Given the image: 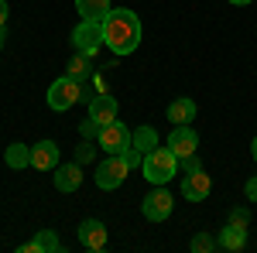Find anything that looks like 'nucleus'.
Returning <instances> with one entry per match:
<instances>
[{"label":"nucleus","instance_id":"39448f33","mask_svg":"<svg viewBox=\"0 0 257 253\" xmlns=\"http://www.w3.org/2000/svg\"><path fill=\"white\" fill-rule=\"evenodd\" d=\"M131 171V164L123 161V154H110L106 161H99L96 164V185L103 192H110V188H120V181L127 178Z\"/></svg>","mask_w":257,"mask_h":253},{"label":"nucleus","instance_id":"4468645a","mask_svg":"<svg viewBox=\"0 0 257 253\" xmlns=\"http://www.w3.org/2000/svg\"><path fill=\"white\" fill-rule=\"evenodd\" d=\"M219 246H223V250H243V246H247V226L226 222V229L219 233Z\"/></svg>","mask_w":257,"mask_h":253},{"label":"nucleus","instance_id":"423d86ee","mask_svg":"<svg viewBox=\"0 0 257 253\" xmlns=\"http://www.w3.org/2000/svg\"><path fill=\"white\" fill-rule=\"evenodd\" d=\"M72 45H76V52L93 59L99 52V45H103V24L99 21H82L79 28L72 31Z\"/></svg>","mask_w":257,"mask_h":253},{"label":"nucleus","instance_id":"6ab92c4d","mask_svg":"<svg viewBox=\"0 0 257 253\" xmlns=\"http://www.w3.org/2000/svg\"><path fill=\"white\" fill-rule=\"evenodd\" d=\"M4 161H7L11 168H28V164H31V147H24V144H11L7 154H4Z\"/></svg>","mask_w":257,"mask_h":253},{"label":"nucleus","instance_id":"dca6fc26","mask_svg":"<svg viewBox=\"0 0 257 253\" xmlns=\"http://www.w3.org/2000/svg\"><path fill=\"white\" fill-rule=\"evenodd\" d=\"M28 250H45V253H59L62 250V243H59V236L52 233V229H41L38 236H35V239H31V243H24V246H21V253H28Z\"/></svg>","mask_w":257,"mask_h":253},{"label":"nucleus","instance_id":"9b49d317","mask_svg":"<svg viewBox=\"0 0 257 253\" xmlns=\"http://www.w3.org/2000/svg\"><path fill=\"white\" fill-rule=\"evenodd\" d=\"M86 117H93L103 127V123H113L117 120V99L110 96V93H99V96L89 99V113Z\"/></svg>","mask_w":257,"mask_h":253},{"label":"nucleus","instance_id":"b1692460","mask_svg":"<svg viewBox=\"0 0 257 253\" xmlns=\"http://www.w3.org/2000/svg\"><path fill=\"white\" fill-rule=\"evenodd\" d=\"M93 151H96V147H93V144L86 140V144H82L79 151H76V161H79V164H86V161H93Z\"/></svg>","mask_w":257,"mask_h":253},{"label":"nucleus","instance_id":"1a4fd4ad","mask_svg":"<svg viewBox=\"0 0 257 253\" xmlns=\"http://www.w3.org/2000/svg\"><path fill=\"white\" fill-rule=\"evenodd\" d=\"M209 192H213V181H209V175H206L202 168L189 171V175H185V181H182V195H185L189 202H202Z\"/></svg>","mask_w":257,"mask_h":253},{"label":"nucleus","instance_id":"c85d7f7f","mask_svg":"<svg viewBox=\"0 0 257 253\" xmlns=\"http://www.w3.org/2000/svg\"><path fill=\"white\" fill-rule=\"evenodd\" d=\"M230 4H240V7H243V4H254V0H230Z\"/></svg>","mask_w":257,"mask_h":253},{"label":"nucleus","instance_id":"2eb2a0df","mask_svg":"<svg viewBox=\"0 0 257 253\" xmlns=\"http://www.w3.org/2000/svg\"><path fill=\"white\" fill-rule=\"evenodd\" d=\"M76 11L82 14V21H103L113 7L110 0H76Z\"/></svg>","mask_w":257,"mask_h":253},{"label":"nucleus","instance_id":"a878e982","mask_svg":"<svg viewBox=\"0 0 257 253\" xmlns=\"http://www.w3.org/2000/svg\"><path fill=\"white\" fill-rule=\"evenodd\" d=\"M230 222H240V226H247V209H233Z\"/></svg>","mask_w":257,"mask_h":253},{"label":"nucleus","instance_id":"f3484780","mask_svg":"<svg viewBox=\"0 0 257 253\" xmlns=\"http://www.w3.org/2000/svg\"><path fill=\"white\" fill-rule=\"evenodd\" d=\"M168 120H172V127H182V123L196 120V103L192 99H175L168 106Z\"/></svg>","mask_w":257,"mask_h":253},{"label":"nucleus","instance_id":"f257e3e1","mask_svg":"<svg viewBox=\"0 0 257 253\" xmlns=\"http://www.w3.org/2000/svg\"><path fill=\"white\" fill-rule=\"evenodd\" d=\"M99 24H103V45L113 55H131L141 45V21H138L134 11L117 7V11H110Z\"/></svg>","mask_w":257,"mask_h":253},{"label":"nucleus","instance_id":"aec40b11","mask_svg":"<svg viewBox=\"0 0 257 253\" xmlns=\"http://www.w3.org/2000/svg\"><path fill=\"white\" fill-rule=\"evenodd\" d=\"M89 62H93L89 55H82V52H76V59H72L69 65H65V76H72V79H79V82H82V79H86L89 72H93V65H89Z\"/></svg>","mask_w":257,"mask_h":253},{"label":"nucleus","instance_id":"9d476101","mask_svg":"<svg viewBox=\"0 0 257 253\" xmlns=\"http://www.w3.org/2000/svg\"><path fill=\"white\" fill-rule=\"evenodd\" d=\"M31 168H38V171L59 168V144L55 140H38L31 147Z\"/></svg>","mask_w":257,"mask_h":253},{"label":"nucleus","instance_id":"c756f323","mask_svg":"<svg viewBox=\"0 0 257 253\" xmlns=\"http://www.w3.org/2000/svg\"><path fill=\"white\" fill-rule=\"evenodd\" d=\"M0 45H4V35H0Z\"/></svg>","mask_w":257,"mask_h":253},{"label":"nucleus","instance_id":"ddd939ff","mask_svg":"<svg viewBox=\"0 0 257 253\" xmlns=\"http://www.w3.org/2000/svg\"><path fill=\"white\" fill-rule=\"evenodd\" d=\"M79 185H82V164L79 161L55 168V188H59V192H76Z\"/></svg>","mask_w":257,"mask_h":253},{"label":"nucleus","instance_id":"bb28decb","mask_svg":"<svg viewBox=\"0 0 257 253\" xmlns=\"http://www.w3.org/2000/svg\"><path fill=\"white\" fill-rule=\"evenodd\" d=\"M7 14H11V11H7V4H4V0H0V28H4V24H7Z\"/></svg>","mask_w":257,"mask_h":253},{"label":"nucleus","instance_id":"6e6552de","mask_svg":"<svg viewBox=\"0 0 257 253\" xmlns=\"http://www.w3.org/2000/svg\"><path fill=\"white\" fill-rule=\"evenodd\" d=\"M168 147L175 151V157H185V154H196L199 147V134L189 127V123H182V127H172V137H168Z\"/></svg>","mask_w":257,"mask_h":253},{"label":"nucleus","instance_id":"f03ea898","mask_svg":"<svg viewBox=\"0 0 257 253\" xmlns=\"http://www.w3.org/2000/svg\"><path fill=\"white\" fill-rule=\"evenodd\" d=\"M141 171L148 181H155V185H165V181H172L178 171V157L172 147H151L144 161H141Z\"/></svg>","mask_w":257,"mask_h":253},{"label":"nucleus","instance_id":"20e7f679","mask_svg":"<svg viewBox=\"0 0 257 253\" xmlns=\"http://www.w3.org/2000/svg\"><path fill=\"white\" fill-rule=\"evenodd\" d=\"M96 144L106 151V154H123L127 147H134V134H131L120 120H113V123H103V127H99Z\"/></svg>","mask_w":257,"mask_h":253},{"label":"nucleus","instance_id":"cd10ccee","mask_svg":"<svg viewBox=\"0 0 257 253\" xmlns=\"http://www.w3.org/2000/svg\"><path fill=\"white\" fill-rule=\"evenodd\" d=\"M250 154H254V161H257V137H254V144H250Z\"/></svg>","mask_w":257,"mask_h":253},{"label":"nucleus","instance_id":"4be33fe9","mask_svg":"<svg viewBox=\"0 0 257 253\" xmlns=\"http://www.w3.org/2000/svg\"><path fill=\"white\" fill-rule=\"evenodd\" d=\"M213 246H216V243H213V239H209L206 233L192 239V250H196V253H206V250H213Z\"/></svg>","mask_w":257,"mask_h":253},{"label":"nucleus","instance_id":"7ed1b4c3","mask_svg":"<svg viewBox=\"0 0 257 253\" xmlns=\"http://www.w3.org/2000/svg\"><path fill=\"white\" fill-rule=\"evenodd\" d=\"M82 99V82L72 76H62L52 82V89H48V106L52 110H59V113H65V110H72L76 103Z\"/></svg>","mask_w":257,"mask_h":253},{"label":"nucleus","instance_id":"393cba45","mask_svg":"<svg viewBox=\"0 0 257 253\" xmlns=\"http://www.w3.org/2000/svg\"><path fill=\"white\" fill-rule=\"evenodd\" d=\"M243 192H247V198H250V202H257V175L247 181V188H243Z\"/></svg>","mask_w":257,"mask_h":253},{"label":"nucleus","instance_id":"a211bd4d","mask_svg":"<svg viewBox=\"0 0 257 253\" xmlns=\"http://www.w3.org/2000/svg\"><path fill=\"white\" fill-rule=\"evenodd\" d=\"M134 147H138L141 154H148L151 147H158V130L155 127H138L134 130Z\"/></svg>","mask_w":257,"mask_h":253},{"label":"nucleus","instance_id":"412c9836","mask_svg":"<svg viewBox=\"0 0 257 253\" xmlns=\"http://www.w3.org/2000/svg\"><path fill=\"white\" fill-rule=\"evenodd\" d=\"M79 134H82V140H93V137H99V123L93 117H86L79 123Z\"/></svg>","mask_w":257,"mask_h":253},{"label":"nucleus","instance_id":"5701e85b","mask_svg":"<svg viewBox=\"0 0 257 253\" xmlns=\"http://www.w3.org/2000/svg\"><path fill=\"white\" fill-rule=\"evenodd\" d=\"M178 168H182V171H196V168H202V164H199L196 154H185V157H178Z\"/></svg>","mask_w":257,"mask_h":253},{"label":"nucleus","instance_id":"f8f14e48","mask_svg":"<svg viewBox=\"0 0 257 253\" xmlns=\"http://www.w3.org/2000/svg\"><path fill=\"white\" fill-rule=\"evenodd\" d=\"M79 243L86 246V250H103L106 246V226L99 222V219H86L79 226Z\"/></svg>","mask_w":257,"mask_h":253},{"label":"nucleus","instance_id":"0eeeda50","mask_svg":"<svg viewBox=\"0 0 257 253\" xmlns=\"http://www.w3.org/2000/svg\"><path fill=\"white\" fill-rule=\"evenodd\" d=\"M172 205H175V198L165 192V188H155V192L144 198V205H141V212H144V219H151V222H165L168 215H172Z\"/></svg>","mask_w":257,"mask_h":253}]
</instances>
